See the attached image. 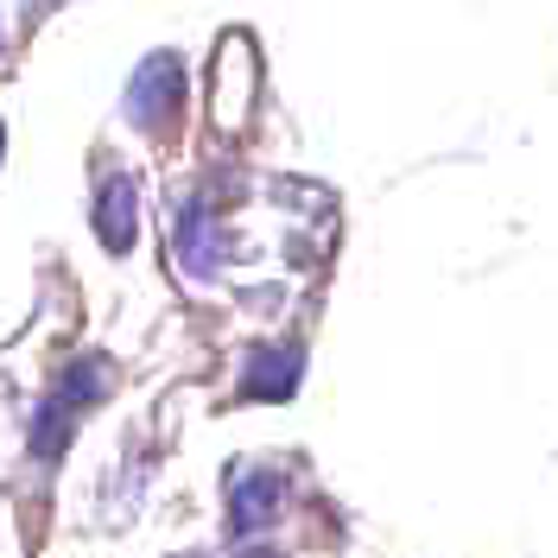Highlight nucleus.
<instances>
[{"label": "nucleus", "instance_id": "nucleus-1", "mask_svg": "<svg viewBox=\"0 0 558 558\" xmlns=\"http://www.w3.org/2000/svg\"><path fill=\"white\" fill-rule=\"evenodd\" d=\"M292 375H299V355H292V349H279L274 362H254V393H267V400H279V393H286V387H292Z\"/></svg>", "mask_w": 558, "mask_h": 558}, {"label": "nucleus", "instance_id": "nucleus-2", "mask_svg": "<svg viewBox=\"0 0 558 558\" xmlns=\"http://www.w3.org/2000/svg\"><path fill=\"white\" fill-rule=\"evenodd\" d=\"M102 235H108V247H128V184H108V197H102Z\"/></svg>", "mask_w": 558, "mask_h": 558}]
</instances>
